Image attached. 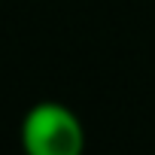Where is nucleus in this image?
<instances>
[{
  "instance_id": "1",
  "label": "nucleus",
  "mask_w": 155,
  "mask_h": 155,
  "mask_svg": "<svg viewBox=\"0 0 155 155\" xmlns=\"http://www.w3.org/2000/svg\"><path fill=\"white\" fill-rule=\"evenodd\" d=\"M25 155H85V128L67 104L40 101L21 119Z\"/></svg>"
}]
</instances>
